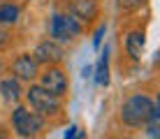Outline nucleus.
<instances>
[{
    "mask_svg": "<svg viewBox=\"0 0 160 139\" xmlns=\"http://www.w3.org/2000/svg\"><path fill=\"white\" fill-rule=\"evenodd\" d=\"M9 42H12V35L5 28H0V47H9Z\"/></svg>",
    "mask_w": 160,
    "mask_h": 139,
    "instance_id": "2eb2a0df",
    "label": "nucleus"
},
{
    "mask_svg": "<svg viewBox=\"0 0 160 139\" xmlns=\"http://www.w3.org/2000/svg\"><path fill=\"white\" fill-rule=\"evenodd\" d=\"M0 93L7 102H19L21 95H23V88H21V81L16 77H5L0 81Z\"/></svg>",
    "mask_w": 160,
    "mask_h": 139,
    "instance_id": "9d476101",
    "label": "nucleus"
},
{
    "mask_svg": "<svg viewBox=\"0 0 160 139\" xmlns=\"http://www.w3.org/2000/svg\"><path fill=\"white\" fill-rule=\"evenodd\" d=\"M21 16V7L16 2H0V26H14Z\"/></svg>",
    "mask_w": 160,
    "mask_h": 139,
    "instance_id": "f8f14e48",
    "label": "nucleus"
},
{
    "mask_svg": "<svg viewBox=\"0 0 160 139\" xmlns=\"http://www.w3.org/2000/svg\"><path fill=\"white\" fill-rule=\"evenodd\" d=\"M12 74L19 81H35L40 74V65L32 58V53H19L12 60Z\"/></svg>",
    "mask_w": 160,
    "mask_h": 139,
    "instance_id": "39448f33",
    "label": "nucleus"
},
{
    "mask_svg": "<svg viewBox=\"0 0 160 139\" xmlns=\"http://www.w3.org/2000/svg\"><path fill=\"white\" fill-rule=\"evenodd\" d=\"M49 37H53L56 42H70L72 40V35L68 32V26H65V14H51V19H49Z\"/></svg>",
    "mask_w": 160,
    "mask_h": 139,
    "instance_id": "1a4fd4ad",
    "label": "nucleus"
},
{
    "mask_svg": "<svg viewBox=\"0 0 160 139\" xmlns=\"http://www.w3.org/2000/svg\"><path fill=\"white\" fill-rule=\"evenodd\" d=\"M2 70H5V60H2V56H0V74H2Z\"/></svg>",
    "mask_w": 160,
    "mask_h": 139,
    "instance_id": "a211bd4d",
    "label": "nucleus"
},
{
    "mask_svg": "<svg viewBox=\"0 0 160 139\" xmlns=\"http://www.w3.org/2000/svg\"><path fill=\"white\" fill-rule=\"evenodd\" d=\"M93 79H95V83L102 86V88L109 86V49L107 47H104V51L100 53L98 65L93 67Z\"/></svg>",
    "mask_w": 160,
    "mask_h": 139,
    "instance_id": "9b49d317",
    "label": "nucleus"
},
{
    "mask_svg": "<svg viewBox=\"0 0 160 139\" xmlns=\"http://www.w3.org/2000/svg\"><path fill=\"white\" fill-rule=\"evenodd\" d=\"M26 100H28V107L32 111L42 116V118H51V116H58L60 114V97H56L53 93H49L47 88H42L40 83H32L26 91Z\"/></svg>",
    "mask_w": 160,
    "mask_h": 139,
    "instance_id": "f03ea898",
    "label": "nucleus"
},
{
    "mask_svg": "<svg viewBox=\"0 0 160 139\" xmlns=\"http://www.w3.org/2000/svg\"><path fill=\"white\" fill-rule=\"evenodd\" d=\"M70 14H74L81 23L84 21L88 23V21H93L98 16V2L95 0H74L72 7H70Z\"/></svg>",
    "mask_w": 160,
    "mask_h": 139,
    "instance_id": "6e6552de",
    "label": "nucleus"
},
{
    "mask_svg": "<svg viewBox=\"0 0 160 139\" xmlns=\"http://www.w3.org/2000/svg\"><path fill=\"white\" fill-rule=\"evenodd\" d=\"M104 32H107V26H104V23H100V26H98V30L93 32V49H100Z\"/></svg>",
    "mask_w": 160,
    "mask_h": 139,
    "instance_id": "4468645a",
    "label": "nucleus"
},
{
    "mask_svg": "<svg viewBox=\"0 0 160 139\" xmlns=\"http://www.w3.org/2000/svg\"><path fill=\"white\" fill-rule=\"evenodd\" d=\"M146 5V0H116V7L121 12H137Z\"/></svg>",
    "mask_w": 160,
    "mask_h": 139,
    "instance_id": "ddd939ff",
    "label": "nucleus"
},
{
    "mask_svg": "<svg viewBox=\"0 0 160 139\" xmlns=\"http://www.w3.org/2000/svg\"><path fill=\"white\" fill-rule=\"evenodd\" d=\"M12 127L19 137H37L44 130V118L30 107H16L12 111Z\"/></svg>",
    "mask_w": 160,
    "mask_h": 139,
    "instance_id": "7ed1b4c3",
    "label": "nucleus"
},
{
    "mask_svg": "<svg viewBox=\"0 0 160 139\" xmlns=\"http://www.w3.org/2000/svg\"><path fill=\"white\" fill-rule=\"evenodd\" d=\"M77 130H79V127H77V125H70L68 130H65V139H74V135H77Z\"/></svg>",
    "mask_w": 160,
    "mask_h": 139,
    "instance_id": "f3484780",
    "label": "nucleus"
},
{
    "mask_svg": "<svg viewBox=\"0 0 160 139\" xmlns=\"http://www.w3.org/2000/svg\"><path fill=\"white\" fill-rule=\"evenodd\" d=\"M32 58L37 60V65H58L63 60V49L56 40H44L35 47Z\"/></svg>",
    "mask_w": 160,
    "mask_h": 139,
    "instance_id": "423d86ee",
    "label": "nucleus"
},
{
    "mask_svg": "<svg viewBox=\"0 0 160 139\" xmlns=\"http://www.w3.org/2000/svg\"><path fill=\"white\" fill-rule=\"evenodd\" d=\"M156 107L158 102H153L146 93H135L121 104V121L128 127H142Z\"/></svg>",
    "mask_w": 160,
    "mask_h": 139,
    "instance_id": "f257e3e1",
    "label": "nucleus"
},
{
    "mask_svg": "<svg viewBox=\"0 0 160 139\" xmlns=\"http://www.w3.org/2000/svg\"><path fill=\"white\" fill-rule=\"evenodd\" d=\"M144 47H146L144 30L128 32V37H125V53H128L132 60H142V56H144Z\"/></svg>",
    "mask_w": 160,
    "mask_h": 139,
    "instance_id": "0eeeda50",
    "label": "nucleus"
},
{
    "mask_svg": "<svg viewBox=\"0 0 160 139\" xmlns=\"http://www.w3.org/2000/svg\"><path fill=\"white\" fill-rule=\"evenodd\" d=\"M81 77H84V79H91V77H93V65H84V70H81Z\"/></svg>",
    "mask_w": 160,
    "mask_h": 139,
    "instance_id": "dca6fc26",
    "label": "nucleus"
},
{
    "mask_svg": "<svg viewBox=\"0 0 160 139\" xmlns=\"http://www.w3.org/2000/svg\"><path fill=\"white\" fill-rule=\"evenodd\" d=\"M40 77V86L47 88L49 93H53L56 97H63L68 95V88H70V79L68 74H65L60 67H56V65H47V70L42 72Z\"/></svg>",
    "mask_w": 160,
    "mask_h": 139,
    "instance_id": "20e7f679",
    "label": "nucleus"
}]
</instances>
